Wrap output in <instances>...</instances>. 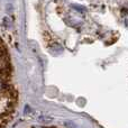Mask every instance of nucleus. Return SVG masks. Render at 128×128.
Masks as SVG:
<instances>
[{"instance_id": "3", "label": "nucleus", "mask_w": 128, "mask_h": 128, "mask_svg": "<svg viewBox=\"0 0 128 128\" xmlns=\"http://www.w3.org/2000/svg\"><path fill=\"white\" fill-rule=\"evenodd\" d=\"M40 122H51V118H48V117H40Z\"/></svg>"}, {"instance_id": "5", "label": "nucleus", "mask_w": 128, "mask_h": 128, "mask_svg": "<svg viewBox=\"0 0 128 128\" xmlns=\"http://www.w3.org/2000/svg\"><path fill=\"white\" fill-rule=\"evenodd\" d=\"M25 112H26V114L29 112V107L28 106H26V111H25Z\"/></svg>"}, {"instance_id": "2", "label": "nucleus", "mask_w": 128, "mask_h": 128, "mask_svg": "<svg viewBox=\"0 0 128 128\" xmlns=\"http://www.w3.org/2000/svg\"><path fill=\"white\" fill-rule=\"evenodd\" d=\"M2 22H4V25L6 27H9V26L11 25V22H10V19H9V17H4Z\"/></svg>"}, {"instance_id": "4", "label": "nucleus", "mask_w": 128, "mask_h": 128, "mask_svg": "<svg viewBox=\"0 0 128 128\" xmlns=\"http://www.w3.org/2000/svg\"><path fill=\"white\" fill-rule=\"evenodd\" d=\"M64 126H68V127H70V126H73V127H74V126H75V125L71 124V122H65V124H64Z\"/></svg>"}, {"instance_id": "1", "label": "nucleus", "mask_w": 128, "mask_h": 128, "mask_svg": "<svg viewBox=\"0 0 128 128\" xmlns=\"http://www.w3.org/2000/svg\"><path fill=\"white\" fill-rule=\"evenodd\" d=\"M72 8L73 9H75V10H78L79 12H81V14H84L86 11V7H83V6H80V4H73L72 6Z\"/></svg>"}]
</instances>
